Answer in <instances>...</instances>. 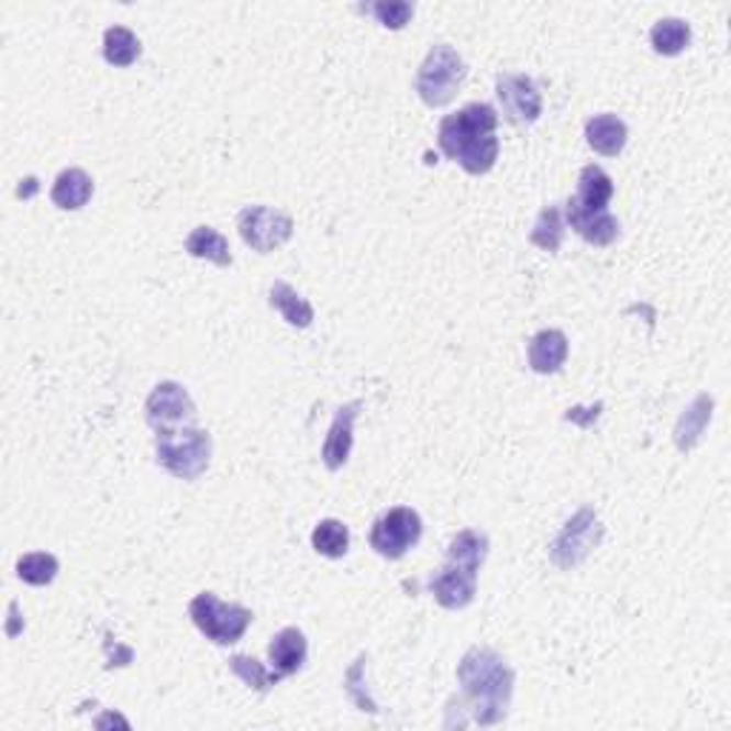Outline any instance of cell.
<instances>
[{"instance_id": "cell-9", "label": "cell", "mask_w": 731, "mask_h": 731, "mask_svg": "<svg viewBox=\"0 0 731 731\" xmlns=\"http://www.w3.org/2000/svg\"><path fill=\"white\" fill-rule=\"evenodd\" d=\"M423 538V520L409 506H395L375 520L369 543L386 561H400L409 549H414Z\"/></svg>"}, {"instance_id": "cell-1", "label": "cell", "mask_w": 731, "mask_h": 731, "mask_svg": "<svg viewBox=\"0 0 731 731\" xmlns=\"http://www.w3.org/2000/svg\"><path fill=\"white\" fill-rule=\"evenodd\" d=\"M457 683L477 726L503 723L514 691V672L495 649L472 646L463 654L457 663Z\"/></svg>"}, {"instance_id": "cell-6", "label": "cell", "mask_w": 731, "mask_h": 731, "mask_svg": "<svg viewBox=\"0 0 731 731\" xmlns=\"http://www.w3.org/2000/svg\"><path fill=\"white\" fill-rule=\"evenodd\" d=\"M466 78H469V69L463 64V57L446 43H438L429 49L427 60L420 64L418 78H414V92L420 95L427 107L441 109L457 98Z\"/></svg>"}, {"instance_id": "cell-29", "label": "cell", "mask_w": 731, "mask_h": 731, "mask_svg": "<svg viewBox=\"0 0 731 731\" xmlns=\"http://www.w3.org/2000/svg\"><path fill=\"white\" fill-rule=\"evenodd\" d=\"M23 184H26V186H21V189H18V195H21V198H32V195L37 192V180L29 178V180H23Z\"/></svg>"}, {"instance_id": "cell-19", "label": "cell", "mask_w": 731, "mask_h": 731, "mask_svg": "<svg viewBox=\"0 0 731 731\" xmlns=\"http://www.w3.org/2000/svg\"><path fill=\"white\" fill-rule=\"evenodd\" d=\"M269 303L272 309H277V312L284 314V320L289 326L298 329L312 326L314 320L312 303H309L303 295H298V291L291 289L289 284H284V280H277V284L269 289Z\"/></svg>"}, {"instance_id": "cell-20", "label": "cell", "mask_w": 731, "mask_h": 731, "mask_svg": "<svg viewBox=\"0 0 731 731\" xmlns=\"http://www.w3.org/2000/svg\"><path fill=\"white\" fill-rule=\"evenodd\" d=\"M186 252L198 261H209L214 266H232V252H229V241L212 226H198L192 235L186 237Z\"/></svg>"}, {"instance_id": "cell-14", "label": "cell", "mask_w": 731, "mask_h": 731, "mask_svg": "<svg viewBox=\"0 0 731 731\" xmlns=\"http://www.w3.org/2000/svg\"><path fill=\"white\" fill-rule=\"evenodd\" d=\"M306 657H309V643H306V634L295 625L277 632L269 643V663L272 672H277L280 677L298 675L300 668L306 666Z\"/></svg>"}, {"instance_id": "cell-22", "label": "cell", "mask_w": 731, "mask_h": 731, "mask_svg": "<svg viewBox=\"0 0 731 731\" xmlns=\"http://www.w3.org/2000/svg\"><path fill=\"white\" fill-rule=\"evenodd\" d=\"M103 57L109 66L126 69L141 57V41L132 29L126 26H109L103 35Z\"/></svg>"}, {"instance_id": "cell-10", "label": "cell", "mask_w": 731, "mask_h": 731, "mask_svg": "<svg viewBox=\"0 0 731 731\" xmlns=\"http://www.w3.org/2000/svg\"><path fill=\"white\" fill-rule=\"evenodd\" d=\"M237 232L246 246H252L261 255H269L289 241L295 232V221L280 209L246 207L237 214Z\"/></svg>"}, {"instance_id": "cell-7", "label": "cell", "mask_w": 731, "mask_h": 731, "mask_svg": "<svg viewBox=\"0 0 731 731\" xmlns=\"http://www.w3.org/2000/svg\"><path fill=\"white\" fill-rule=\"evenodd\" d=\"M189 618L198 625V632L207 634V640H212L214 646H232L246 634L255 614L246 606L223 603L212 591H200L189 603Z\"/></svg>"}, {"instance_id": "cell-11", "label": "cell", "mask_w": 731, "mask_h": 731, "mask_svg": "<svg viewBox=\"0 0 731 731\" xmlns=\"http://www.w3.org/2000/svg\"><path fill=\"white\" fill-rule=\"evenodd\" d=\"M495 92L503 107L506 121L514 126H532L543 114V95L529 75H497Z\"/></svg>"}, {"instance_id": "cell-8", "label": "cell", "mask_w": 731, "mask_h": 731, "mask_svg": "<svg viewBox=\"0 0 731 731\" xmlns=\"http://www.w3.org/2000/svg\"><path fill=\"white\" fill-rule=\"evenodd\" d=\"M603 534V520L597 518L595 509L583 506L580 511H575V514L563 523L561 532L554 534L552 546H549V557H552V563L557 568L572 572V568L580 566V563L600 546Z\"/></svg>"}, {"instance_id": "cell-24", "label": "cell", "mask_w": 731, "mask_h": 731, "mask_svg": "<svg viewBox=\"0 0 731 731\" xmlns=\"http://www.w3.org/2000/svg\"><path fill=\"white\" fill-rule=\"evenodd\" d=\"M563 235H566V226H563L561 207H546L538 214L529 241L538 248H543V252H557L563 243Z\"/></svg>"}, {"instance_id": "cell-27", "label": "cell", "mask_w": 731, "mask_h": 731, "mask_svg": "<svg viewBox=\"0 0 731 731\" xmlns=\"http://www.w3.org/2000/svg\"><path fill=\"white\" fill-rule=\"evenodd\" d=\"M363 9L375 14L380 26L395 29V32L412 21V14H414V7L412 3H406V0H377V3H369V7H363Z\"/></svg>"}, {"instance_id": "cell-13", "label": "cell", "mask_w": 731, "mask_h": 731, "mask_svg": "<svg viewBox=\"0 0 731 731\" xmlns=\"http://www.w3.org/2000/svg\"><path fill=\"white\" fill-rule=\"evenodd\" d=\"M361 414V400L346 403L337 409L332 427H329L326 443H323V463L329 472H341L352 455V443H355V420Z\"/></svg>"}, {"instance_id": "cell-28", "label": "cell", "mask_w": 731, "mask_h": 731, "mask_svg": "<svg viewBox=\"0 0 731 731\" xmlns=\"http://www.w3.org/2000/svg\"><path fill=\"white\" fill-rule=\"evenodd\" d=\"M363 668H366V654H361L352 668L346 672V695L355 700V706L361 711H369V715H377V704L366 695V686H363Z\"/></svg>"}, {"instance_id": "cell-26", "label": "cell", "mask_w": 731, "mask_h": 731, "mask_svg": "<svg viewBox=\"0 0 731 731\" xmlns=\"http://www.w3.org/2000/svg\"><path fill=\"white\" fill-rule=\"evenodd\" d=\"M57 557L49 552H32L23 554L18 561V577L29 586H49L57 577Z\"/></svg>"}, {"instance_id": "cell-5", "label": "cell", "mask_w": 731, "mask_h": 731, "mask_svg": "<svg viewBox=\"0 0 731 731\" xmlns=\"http://www.w3.org/2000/svg\"><path fill=\"white\" fill-rule=\"evenodd\" d=\"M157 463L178 480H198L212 461V438L195 427L155 429Z\"/></svg>"}, {"instance_id": "cell-16", "label": "cell", "mask_w": 731, "mask_h": 731, "mask_svg": "<svg viewBox=\"0 0 731 731\" xmlns=\"http://www.w3.org/2000/svg\"><path fill=\"white\" fill-rule=\"evenodd\" d=\"M625 141H629V126L620 121L618 114L603 112L586 121V143L597 155L618 157L625 149Z\"/></svg>"}, {"instance_id": "cell-2", "label": "cell", "mask_w": 731, "mask_h": 731, "mask_svg": "<svg viewBox=\"0 0 731 731\" xmlns=\"http://www.w3.org/2000/svg\"><path fill=\"white\" fill-rule=\"evenodd\" d=\"M495 129L497 109L491 103H469L461 112L443 118L438 129V146L448 160H457L469 175H486L500 155Z\"/></svg>"}, {"instance_id": "cell-12", "label": "cell", "mask_w": 731, "mask_h": 731, "mask_svg": "<svg viewBox=\"0 0 731 731\" xmlns=\"http://www.w3.org/2000/svg\"><path fill=\"white\" fill-rule=\"evenodd\" d=\"M198 418L195 400L189 398V391L175 380H164L157 384L155 391L146 400V420L155 429L164 427H178V423H192Z\"/></svg>"}, {"instance_id": "cell-21", "label": "cell", "mask_w": 731, "mask_h": 731, "mask_svg": "<svg viewBox=\"0 0 731 731\" xmlns=\"http://www.w3.org/2000/svg\"><path fill=\"white\" fill-rule=\"evenodd\" d=\"M691 43V26L680 18H663V21L654 23L652 29V46L657 55L663 57H675L680 52L689 49Z\"/></svg>"}, {"instance_id": "cell-18", "label": "cell", "mask_w": 731, "mask_h": 731, "mask_svg": "<svg viewBox=\"0 0 731 731\" xmlns=\"http://www.w3.org/2000/svg\"><path fill=\"white\" fill-rule=\"evenodd\" d=\"M711 412H715V398L711 395H697L695 403L680 414L675 427V443L680 452H691L700 443L706 427H709Z\"/></svg>"}, {"instance_id": "cell-23", "label": "cell", "mask_w": 731, "mask_h": 731, "mask_svg": "<svg viewBox=\"0 0 731 731\" xmlns=\"http://www.w3.org/2000/svg\"><path fill=\"white\" fill-rule=\"evenodd\" d=\"M348 529L341 523V520H320L318 525H314L312 532V546L314 552L323 554V557H329V561H341V557H346L348 552Z\"/></svg>"}, {"instance_id": "cell-3", "label": "cell", "mask_w": 731, "mask_h": 731, "mask_svg": "<svg viewBox=\"0 0 731 731\" xmlns=\"http://www.w3.org/2000/svg\"><path fill=\"white\" fill-rule=\"evenodd\" d=\"M489 554V538L475 529H463L448 543V557L443 568L429 580L434 600L448 611H461L475 600L477 572Z\"/></svg>"}, {"instance_id": "cell-15", "label": "cell", "mask_w": 731, "mask_h": 731, "mask_svg": "<svg viewBox=\"0 0 731 731\" xmlns=\"http://www.w3.org/2000/svg\"><path fill=\"white\" fill-rule=\"evenodd\" d=\"M568 357V337L561 329H543L529 341V366L538 375H554Z\"/></svg>"}, {"instance_id": "cell-17", "label": "cell", "mask_w": 731, "mask_h": 731, "mask_svg": "<svg viewBox=\"0 0 731 731\" xmlns=\"http://www.w3.org/2000/svg\"><path fill=\"white\" fill-rule=\"evenodd\" d=\"M95 184L84 169H64L52 186V203L64 212H78L92 200Z\"/></svg>"}, {"instance_id": "cell-4", "label": "cell", "mask_w": 731, "mask_h": 731, "mask_svg": "<svg viewBox=\"0 0 731 731\" xmlns=\"http://www.w3.org/2000/svg\"><path fill=\"white\" fill-rule=\"evenodd\" d=\"M614 184L600 166H583L577 178V195L568 198L566 221L591 246H611L620 237L618 218L609 212Z\"/></svg>"}, {"instance_id": "cell-25", "label": "cell", "mask_w": 731, "mask_h": 731, "mask_svg": "<svg viewBox=\"0 0 731 731\" xmlns=\"http://www.w3.org/2000/svg\"><path fill=\"white\" fill-rule=\"evenodd\" d=\"M229 668H232V672H235V675L246 683L248 689L261 691V695H266L272 686H277V683L284 680V677L277 675V672H266L263 663H257L255 657H246V654H235V657H229Z\"/></svg>"}]
</instances>
